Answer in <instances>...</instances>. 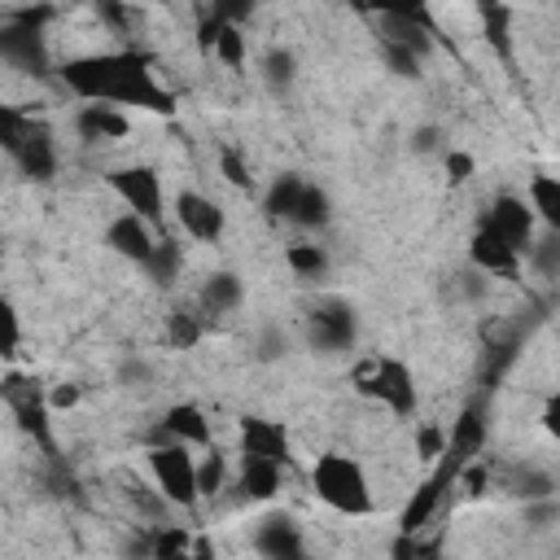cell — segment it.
Returning <instances> with one entry per match:
<instances>
[{
	"label": "cell",
	"instance_id": "cell-50",
	"mask_svg": "<svg viewBox=\"0 0 560 560\" xmlns=\"http://www.w3.org/2000/svg\"><path fill=\"white\" fill-rule=\"evenodd\" d=\"M542 429L556 438L560 433V398H547V407H542Z\"/></svg>",
	"mask_w": 560,
	"mask_h": 560
},
{
	"label": "cell",
	"instance_id": "cell-7",
	"mask_svg": "<svg viewBox=\"0 0 560 560\" xmlns=\"http://www.w3.org/2000/svg\"><path fill=\"white\" fill-rule=\"evenodd\" d=\"M105 184L114 188V197L131 210V214H140L144 223H162L166 219V188H162V175H158V166H149V162H127V166H114L109 175H105Z\"/></svg>",
	"mask_w": 560,
	"mask_h": 560
},
{
	"label": "cell",
	"instance_id": "cell-4",
	"mask_svg": "<svg viewBox=\"0 0 560 560\" xmlns=\"http://www.w3.org/2000/svg\"><path fill=\"white\" fill-rule=\"evenodd\" d=\"M354 389L372 402H381L385 411L394 416H416L420 411V385H416V372L407 359L398 354H372L354 368Z\"/></svg>",
	"mask_w": 560,
	"mask_h": 560
},
{
	"label": "cell",
	"instance_id": "cell-25",
	"mask_svg": "<svg viewBox=\"0 0 560 560\" xmlns=\"http://www.w3.org/2000/svg\"><path fill=\"white\" fill-rule=\"evenodd\" d=\"M525 201L538 219V228H560V179L538 171L529 184H525Z\"/></svg>",
	"mask_w": 560,
	"mask_h": 560
},
{
	"label": "cell",
	"instance_id": "cell-49",
	"mask_svg": "<svg viewBox=\"0 0 560 560\" xmlns=\"http://www.w3.org/2000/svg\"><path fill=\"white\" fill-rule=\"evenodd\" d=\"M149 376H153V368L140 363V359H127V363L118 368V381H122V385H131V381H149Z\"/></svg>",
	"mask_w": 560,
	"mask_h": 560
},
{
	"label": "cell",
	"instance_id": "cell-24",
	"mask_svg": "<svg viewBox=\"0 0 560 560\" xmlns=\"http://www.w3.org/2000/svg\"><path fill=\"white\" fill-rule=\"evenodd\" d=\"M521 258L529 262V271H534L538 280L556 284V280H560V228H538Z\"/></svg>",
	"mask_w": 560,
	"mask_h": 560
},
{
	"label": "cell",
	"instance_id": "cell-20",
	"mask_svg": "<svg viewBox=\"0 0 560 560\" xmlns=\"http://www.w3.org/2000/svg\"><path fill=\"white\" fill-rule=\"evenodd\" d=\"M284 486V464L276 459H258V455H241V472H236V490L249 503H271Z\"/></svg>",
	"mask_w": 560,
	"mask_h": 560
},
{
	"label": "cell",
	"instance_id": "cell-32",
	"mask_svg": "<svg viewBox=\"0 0 560 560\" xmlns=\"http://www.w3.org/2000/svg\"><path fill=\"white\" fill-rule=\"evenodd\" d=\"M122 499L140 512V521H166L175 508L162 499V490L158 486H144V481H136V477H122Z\"/></svg>",
	"mask_w": 560,
	"mask_h": 560
},
{
	"label": "cell",
	"instance_id": "cell-3",
	"mask_svg": "<svg viewBox=\"0 0 560 560\" xmlns=\"http://www.w3.org/2000/svg\"><path fill=\"white\" fill-rule=\"evenodd\" d=\"M311 486H315V499L341 516H368L376 508L363 464L346 451H324L311 468Z\"/></svg>",
	"mask_w": 560,
	"mask_h": 560
},
{
	"label": "cell",
	"instance_id": "cell-26",
	"mask_svg": "<svg viewBox=\"0 0 560 560\" xmlns=\"http://www.w3.org/2000/svg\"><path fill=\"white\" fill-rule=\"evenodd\" d=\"M140 271H144L153 284H162V289H166V284H175V280H179V271H184V245H175L171 236H158Z\"/></svg>",
	"mask_w": 560,
	"mask_h": 560
},
{
	"label": "cell",
	"instance_id": "cell-27",
	"mask_svg": "<svg viewBox=\"0 0 560 560\" xmlns=\"http://www.w3.org/2000/svg\"><path fill=\"white\" fill-rule=\"evenodd\" d=\"M201 337H206V315L197 311V302H192V306L179 302V306L166 311V341H171L175 350H192Z\"/></svg>",
	"mask_w": 560,
	"mask_h": 560
},
{
	"label": "cell",
	"instance_id": "cell-47",
	"mask_svg": "<svg viewBox=\"0 0 560 560\" xmlns=\"http://www.w3.org/2000/svg\"><path fill=\"white\" fill-rule=\"evenodd\" d=\"M79 398H83V385H74V381H61V385H52V389H48V407H52V411L74 407Z\"/></svg>",
	"mask_w": 560,
	"mask_h": 560
},
{
	"label": "cell",
	"instance_id": "cell-44",
	"mask_svg": "<svg viewBox=\"0 0 560 560\" xmlns=\"http://www.w3.org/2000/svg\"><path fill=\"white\" fill-rule=\"evenodd\" d=\"M451 293H455L459 302H481V298L490 293V276H481L477 267H464V271L451 276Z\"/></svg>",
	"mask_w": 560,
	"mask_h": 560
},
{
	"label": "cell",
	"instance_id": "cell-11",
	"mask_svg": "<svg viewBox=\"0 0 560 560\" xmlns=\"http://www.w3.org/2000/svg\"><path fill=\"white\" fill-rule=\"evenodd\" d=\"M175 223L184 228L188 241L214 245V241L228 232V210H223L214 197L197 192V188H179V192H175Z\"/></svg>",
	"mask_w": 560,
	"mask_h": 560
},
{
	"label": "cell",
	"instance_id": "cell-5",
	"mask_svg": "<svg viewBox=\"0 0 560 560\" xmlns=\"http://www.w3.org/2000/svg\"><path fill=\"white\" fill-rule=\"evenodd\" d=\"M306 346L324 359L332 354H350L359 346V306L350 298H315L306 306Z\"/></svg>",
	"mask_w": 560,
	"mask_h": 560
},
{
	"label": "cell",
	"instance_id": "cell-51",
	"mask_svg": "<svg viewBox=\"0 0 560 560\" xmlns=\"http://www.w3.org/2000/svg\"><path fill=\"white\" fill-rule=\"evenodd\" d=\"M341 4H350L354 13H368V0H341Z\"/></svg>",
	"mask_w": 560,
	"mask_h": 560
},
{
	"label": "cell",
	"instance_id": "cell-6",
	"mask_svg": "<svg viewBox=\"0 0 560 560\" xmlns=\"http://www.w3.org/2000/svg\"><path fill=\"white\" fill-rule=\"evenodd\" d=\"M144 464H149V477H153V486L162 490V499H166L171 508L192 512V508L201 503L192 446H184V442H153L149 455H144Z\"/></svg>",
	"mask_w": 560,
	"mask_h": 560
},
{
	"label": "cell",
	"instance_id": "cell-34",
	"mask_svg": "<svg viewBox=\"0 0 560 560\" xmlns=\"http://www.w3.org/2000/svg\"><path fill=\"white\" fill-rule=\"evenodd\" d=\"M210 57H219L232 74H245V57H249V48H245V26H219V35H214V44H210Z\"/></svg>",
	"mask_w": 560,
	"mask_h": 560
},
{
	"label": "cell",
	"instance_id": "cell-1",
	"mask_svg": "<svg viewBox=\"0 0 560 560\" xmlns=\"http://www.w3.org/2000/svg\"><path fill=\"white\" fill-rule=\"evenodd\" d=\"M57 79L79 101H105L118 109H149L171 114L175 101L153 74V57L140 48H105V52H79L57 66Z\"/></svg>",
	"mask_w": 560,
	"mask_h": 560
},
{
	"label": "cell",
	"instance_id": "cell-33",
	"mask_svg": "<svg viewBox=\"0 0 560 560\" xmlns=\"http://www.w3.org/2000/svg\"><path fill=\"white\" fill-rule=\"evenodd\" d=\"M368 13L372 18H402V22H420L424 31L442 35L438 31V18L429 9V0H368Z\"/></svg>",
	"mask_w": 560,
	"mask_h": 560
},
{
	"label": "cell",
	"instance_id": "cell-9",
	"mask_svg": "<svg viewBox=\"0 0 560 560\" xmlns=\"http://www.w3.org/2000/svg\"><path fill=\"white\" fill-rule=\"evenodd\" d=\"M477 228L499 232L512 249H521V254H525V245H529V241H534V232H538V219H534V210H529V201H525L521 192H494V197L481 206Z\"/></svg>",
	"mask_w": 560,
	"mask_h": 560
},
{
	"label": "cell",
	"instance_id": "cell-31",
	"mask_svg": "<svg viewBox=\"0 0 560 560\" xmlns=\"http://www.w3.org/2000/svg\"><path fill=\"white\" fill-rule=\"evenodd\" d=\"M481 22H486V39L494 44V52L503 61H512V9L503 0H477Z\"/></svg>",
	"mask_w": 560,
	"mask_h": 560
},
{
	"label": "cell",
	"instance_id": "cell-12",
	"mask_svg": "<svg viewBox=\"0 0 560 560\" xmlns=\"http://www.w3.org/2000/svg\"><path fill=\"white\" fill-rule=\"evenodd\" d=\"M9 162L18 166L22 179H31V184H48V179L57 175V136H52V127H48L44 118H31L22 144L13 149Z\"/></svg>",
	"mask_w": 560,
	"mask_h": 560
},
{
	"label": "cell",
	"instance_id": "cell-16",
	"mask_svg": "<svg viewBox=\"0 0 560 560\" xmlns=\"http://www.w3.org/2000/svg\"><path fill=\"white\" fill-rule=\"evenodd\" d=\"M131 131V118L127 109L118 105H105V101H83L74 109V136L83 144H109V140H122Z\"/></svg>",
	"mask_w": 560,
	"mask_h": 560
},
{
	"label": "cell",
	"instance_id": "cell-38",
	"mask_svg": "<svg viewBox=\"0 0 560 560\" xmlns=\"http://www.w3.org/2000/svg\"><path fill=\"white\" fill-rule=\"evenodd\" d=\"M31 109H22V105H4L0 101V153H9L13 158V149L22 144V136H26V127H31Z\"/></svg>",
	"mask_w": 560,
	"mask_h": 560
},
{
	"label": "cell",
	"instance_id": "cell-22",
	"mask_svg": "<svg viewBox=\"0 0 560 560\" xmlns=\"http://www.w3.org/2000/svg\"><path fill=\"white\" fill-rule=\"evenodd\" d=\"M258 79H262V88H267L276 101H289L293 88H298V52L284 48V44H271V48L262 52V61H258Z\"/></svg>",
	"mask_w": 560,
	"mask_h": 560
},
{
	"label": "cell",
	"instance_id": "cell-19",
	"mask_svg": "<svg viewBox=\"0 0 560 560\" xmlns=\"http://www.w3.org/2000/svg\"><path fill=\"white\" fill-rule=\"evenodd\" d=\"M241 302H245V280H241L232 267H219V271H210V276L201 280V289H197V311H201L206 319L232 315Z\"/></svg>",
	"mask_w": 560,
	"mask_h": 560
},
{
	"label": "cell",
	"instance_id": "cell-41",
	"mask_svg": "<svg viewBox=\"0 0 560 560\" xmlns=\"http://www.w3.org/2000/svg\"><path fill=\"white\" fill-rule=\"evenodd\" d=\"M219 175H223L232 188H241V192H249V188H254V175H249L245 149H236V144H223V149H219Z\"/></svg>",
	"mask_w": 560,
	"mask_h": 560
},
{
	"label": "cell",
	"instance_id": "cell-15",
	"mask_svg": "<svg viewBox=\"0 0 560 560\" xmlns=\"http://www.w3.org/2000/svg\"><path fill=\"white\" fill-rule=\"evenodd\" d=\"M236 442H241V455H258V459H276V464H289V455H293L289 429L267 416H245L236 429Z\"/></svg>",
	"mask_w": 560,
	"mask_h": 560
},
{
	"label": "cell",
	"instance_id": "cell-2",
	"mask_svg": "<svg viewBox=\"0 0 560 560\" xmlns=\"http://www.w3.org/2000/svg\"><path fill=\"white\" fill-rule=\"evenodd\" d=\"M52 13L57 9L48 0L9 9L0 18V66H9L13 74H26V79H44L52 70V52H48Z\"/></svg>",
	"mask_w": 560,
	"mask_h": 560
},
{
	"label": "cell",
	"instance_id": "cell-8",
	"mask_svg": "<svg viewBox=\"0 0 560 560\" xmlns=\"http://www.w3.org/2000/svg\"><path fill=\"white\" fill-rule=\"evenodd\" d=\"M0 398H4L9 416L18 420V429H22L26 438H35L48 455H57V451H52V424H48V416H52L48 389H44L39 381L22 376V372H9V376L0 381Z\"/></svg>",
	"mask_w": 560,
	"mask_h": 560
},
{
	"label": "cell",
	"instance_id": "cell-23",
	"mask_svg": "<svg viewBox=\"0 0 560 560\" xmlns=\"http://www.w3.org/2000/svg\"><path fill=\"white\" fill-rule=\"evenodd\" d=\"M289 223L302 228V232H324L332 223V197H328V188L315 184V179H302L298 201L289 210Z\"/></svg>",
	"mask_w": 560,
	"mask_h": 560
},
{
	"label": "cell",
	"instance_id": "cell-37",
	"mask_svg": "<svg viewBox=\"0 0 560 560\" xmlns=\"http://www.w3.org/2000/svg\"><path fill=\"white\" fill-rule=\"evenodd\" d=\"M521 521H525L529 534L556 529V525H560V499H556V494H547V499H525V503H521Z\"/></svg>",
	"mask_w": 560,
	"mask_h": 560
},
{
	"label": "cell",
	"instance_id": "cell-39",
	"mask_svg": "<svg viewBox=\"0 0 560 560\" xmlns=\"http://www.w3.org/2000/svg\"><path fill=\"white\" fill-rule=\"evenodd\" d=\"M289 350H293V341H289V332L280 324H262L258 328V341H254V359L258 363H280V359H289Z\"/></svg>",
	"mask_w": 560,
	"mask_h": 560
},
{
	"label": "cell",
	"instance_id": "cell-14",
	"mask_svg": "<svg viewBox=\"0 0 560 560\" xmlns=\"http://www.w3.org/2000/svg\"><path fill=\"white\" fill-rule=\"evenodd\" d=\"M149 442H184V446H210V416L197 402H171L162 420L153 424Z\"/></svg>",
	"mask_w": 560,
	"mask_h": 560
},
{
	"label": "cell",
	"instance_id": "cell-17",
	"mask_svg": "<svg viewBox=\"0 0 560 560\" xmlns=\"http://www.w3.org/2000/svg\"><path fill=\"white\" fill-rule=\"evenodd\" d=\"M101 241H105L118 258H127V262L144 267V258H149V249H153L158 232H153V223H144L140 214L122 210V214H114V219L105 223V236H101Z\"/></svg>",
	"mask_w": 560,
	"mask_h": 560
},
{
	"label": "cell",
	"instance_id": "cell-29",
	"mask_svg": "<svg viewBox=\"0 0 560 560\" xmlns=\"http://www.w3.org/2000/svg\"><path fill=\"white\" fill-rule=\"evenodd\" d=\"M302 179H306V175H298V171H280V175L262 188V214H267L271 223H289V210H293V201H298Z\"/></svg>",
	"mask_w": 560,
	"mask_h": 560
},
{
	"label": "cell",
	"instance_id": "cell-43",
	"mask_svg": "<svg viewBox=\"0 0 560 560\" xmlns=\"http://www.w3.org/2000/svg\"><path fill=\"white\" fill-rule=\"evenodd\" d=\"M262 0H210V18L228 22V26H249L258 18Z\"/></svg>",
	"mask_w": 560,
	"mask_h": 560
},
{
	"label": "cell",
	"instance_id": "cell-40",
	"mask_svg": "<svg viewBox=\"0 0 560 560\" xmlns=\"http://www.w3.org/2000/svg\"><path fill=\"white\" fill-rule=\"evenodd\" d=\"M18 354H22V315L0 293V359H18Z\"/></svg>",
	"mask_w": 560,
	"mask_h": 560
},
{
	"label": "cell",
	"instance_id": "cell-10",
	"mask_svg": "<svg viewBox=\"0 0 560 560\" xmlns=\"http://www.w3.org/2000/svg\"><path fill=\"white\" fill-rule=\"evenodd\" d=\"M249 547H254L258 556H267V560H302V556H306V534H302V525H298L293 512L271 508V512L258 516Z\"/></svg>",
	"mask_w": 560,
	"mask_h": 560
},
{
	"label": "cell",
	"instance_id": "cell-36",
	"mask_svg": "<svg viewBox=\"0 0 560 560\" xmlns=\"http://www.w3.org/2000/svg\"><path fill=\"white\" fill-rule=\"evenodd\" d=\"M223 486H228V455L210 442L206 455L197 459V494H201V499H214Z\"/></svg>",
	"mask_w": 560,
	"mask_h": 560
},
{
	"label": "cell",
	"instance_id": "cell-46",
	"mask_svg": "<svg viewBox=\"0 0 560 560\" xmlns=\"http://www.w3.org/2000/svg\"><path fill=\"white\" fill-rule=\"evenodd\" d=\"M442 446H446V433H442L438 424H420V429H416V451H420V459H438Z\"/></svg>",
	"mask_w": 560,
	"mask_h": 560
},
{
	"label": "cell",
	"instance_id": "cell-13",
	"mask_svg": "<svg viewBox=\"0 0 560 560\" xmlns=\"http://www.w3.org/2000/svg\"><path fill=\"white\" fill-rule=\"evenodd\" d=\"M468 267H477L490 280H516L521 276V249H512L499 232L490 228H472L468 241Z\"/></svg>",
	"mask_w": 560,
	"mask_h": 560
},
{
	"label": "cell",
	"instance_id": "cell-28",
	"mask_svg": "<svg viewBox=\"0 0 560 560\" xmlns=\"http://www.w3.org/2000/svg\"><path fill=\"white\" fill-rule=\"evenodd\" d=\"M376 39H394V44H402V48H411L416 57H424L429 61V52H433V31H424L420 22H402V18H376Z\"/></svg>",
	"mask_w": 560,
	"mask_h": 560
},
{
	"label": "cell",
	"instance_id": "cell-48",
	"mask_svg": "<svg viewBox=\"0 0 560 560\" xmlns=\"http://www.w3.org/2000/svg\"><path fill=\"white\" fill-rule=\"evenodd\" d=\"M83 4H92V9H96V13L105 18V22H109V26H118V31L127 26V13H122V0H83Z\"/></svg>",
	"mask_w": 560,
	"mask_h": 560
},
{
	"label": "cell",
	"instance_id": "cell-45",
	"mask_svg": "<svg viewBox=\"0 0 560 560\" xmlns=\"http://www.w3.org/2000/svg\"><path fill=\"white\" fill-rule=\"evenodd\" d=\"M442 171H446V184H468L472 171H477V158H472L468 149H451V144H446V153H442Z\"/></svg>",
	"mask_w": 560,
	"mask_h": 560
},
{
	"label": "cell",
	"instance_id": "cell-52",
	"mask_svg": "<svg viewBox=\"0 0 560 560\" xmlns=\"http://www.w3.org/2000/svg\"><path fill=\"white\" fill-rule=\"evenodd\" d=\"M149 4H175V0H149Z\"/></svg>",
	"mask_w": 560,
	"mask_h": 560
},
{
	"label": "cell",
	"instance_id": "cell-30",
	"mask_svg": "<svg viewBox=\"0 0 560 560\" xmlns=\"http://www.w3.org/2000/svg\"><path fill=\"white\" fill-rule=\"evenodd\" d=\"M284 262H289V271H293L298 280H324L328 267H332L328 249L315 245V241H293V245L284 249Z\"/></svg>",
	"mask_w": 560,
	"mask_h": 560
},
{
	"label": "cell",
	"instance_id": "cell-42",
	"mask_svg": "<svg viewBox=\"0 0 560 560\" xmlns=\"http://www.w3.org/2000/svg\"><path fill=\"white\" fill-rule=\"evenodd\" d=\"M407 149H411L416 158H438V153H446V131H442L438 122H420V127H411Z\"/></svg>",
	"mask_w": 560,
	"mask_h": 560
},
{
	"label": "cell",
	"instance_id": "cell-35",
	"mask_svg": "<svg viewBox=\"0 0 560 560\" xmlns=\"http://www.w3.org/2000/svg\"><path fill=\"white\" fill-rule=\"evenodd\" d=\"M376 57H381V66H385L394 79H402V83H416V79H420L424 57H416L411 48H402V44H394V39H376Z\"/></svg>",
	"mask_w": 560,
	"mask_h": 560
},
{
	"label": "cell",
	"instance_id": "cell-18",
	"mask_svg": "<svg viewBox=\"0 0 560 560\" xmlns=\"http://www.w3.org/2000/svg\"><path fill=\"white\" fill-rule=\"evenodd\" d=\"M486 429H490V420H486V402H481V398H472V402L459 411L455 429L446 433L442 455H446V459H455V464L464 468L468 459H477V455L486 451Z\"/></svg>",
	"mask_w": 560,
	"mask_h": 560
},
{
	"label": "cell",
	"instance_id": "cell-21",
	"mask_svg": "<svg viewBox=\"0 0 560 560\" xmlns=\"http://www.w3.org/2000/svg\"><path fill=\"white\" fill-rule=\"evenodd\" d=\"M499 486H503V494H512L516 503H525V499H547V494L560 490L556 472H551L547 464H534V459H516V464H508Z\"/></svg>",
	"mask_w": 560,
	"mask_h": 560
}]
</instances>
